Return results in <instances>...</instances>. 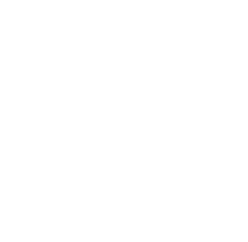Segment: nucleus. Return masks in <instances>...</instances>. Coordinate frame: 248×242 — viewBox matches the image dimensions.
I'll list each match as a JSON object with an SVG mask.
<instances>
[]
</instances>
